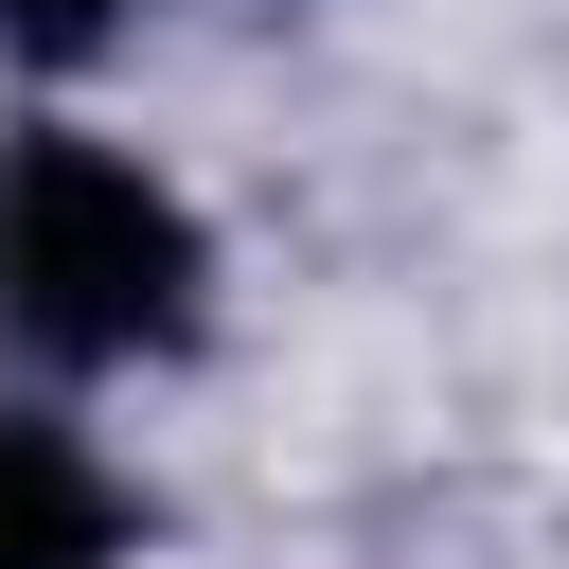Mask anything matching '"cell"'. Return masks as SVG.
I'll return each mask as SVG.
<instances>
[{
    "mask_svg": "<svg viewBox=\"0 0 569 569\" xmlns=\"http://www.w3.org/2000/svg\"><path fill=\"white\" fill-rule=\"evenodd\" d=\"M0 36H18V53H89V36H107V0H0Z\"/></svg>",
    "mask_w": 569,
    "mask_h": 569,
    "instance_id": "3",
    "label": "cell"
},
{
    "mask_svg": "<svg viewBox=\"0 0 569 569\" xmlns=\"http://www.w3.org/2000/svg\"><path fill=\"white\" fill-rule=\"evenodd\" d=\"M124 551V498L71 427H18L0 409V569H107Z\"/></svg>",
    "mask_w": 569,
    "mask_h": 569,
    "instance_id": "2",
    "label": "cell"
},
{
    "mask_svg": "<svg viewBox=\"0 0 569 569\" xmlns=\"http://www.w3.org/2000/svg\"><path fill=\"white\" fill-rule=\"evenodd\" d=\"M196 284H213V249L124 142H89V124L0 142V320L36 356H160V338H196Z\"/></svg>",
    "mask_w": 569,
    "mask_h": 569,
    "instance_id": "1",
    "label": "cell"
}]
</instances>
